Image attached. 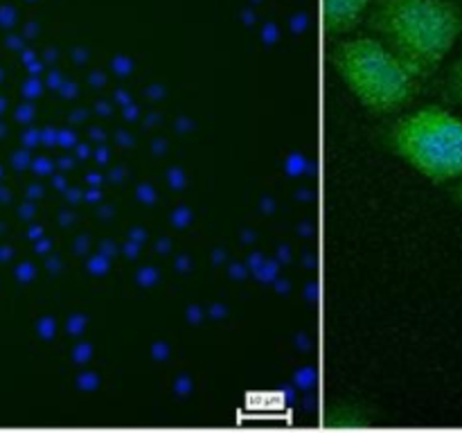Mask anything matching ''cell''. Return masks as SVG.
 <instances>
[{
    "mask_svg": "<svg viewBox=\"0 0 462 433\" xmlns=\"http://www.w3.org/2000/svg\"><path fill=\"white\" fill-rule=\"evenodd\" d=\"M368 25L424 81L458 43L462 9L451 0H373Z\"/></svg>",
    "mask_w": 462,
    "mask_h": 433,
    "instance_id": "1",
    "label": "cell"
},
{
    "mask_svg": "<svg viewBox=\"0 0 462 433\" xmlns=\"http://www.w3.org/2000/svg\"><path fill=\"white\" fill-rule=\"evenodd\" d=\"M447 90H449V97L462 108V54L458 61L454 63L449 72V79H447Z\"/></svg>",
    "mask_w": 462,
    "mask_h": 433,
    "instance_id": "5",
    "label": "cell"
},
{
    "mask_svg": "<svg viewBox=\"0 0 462 433\" xmlns=\"http://www.w3.org/2000/svg\"><path fill=\"white\" fill-rule=\"evenodd\" d=\"M329 63L352 97L373 113H393L418 93L420 79L379 36L341 39L329 50Z\"/></svg>",
    "mask_w": 462,
    "mask_h": 433,
    "instance_id": "2",
    "label": "cell"
},
{
    "mask_svg": "<svg viewBox=\"0 0 462 433\" xmlns=\"http://www.w3.org/2000/svg\"><path fill=\"white\" fill-rule=\"evenodd\" d=\"M454 201L462 207V179H460V183L454 188Z\"/></svg>",
    "mask_w": 462,
    "mask_h": 433,
    "instance_id": "6",
    "label": "cell"
},
{
    "mask_svg": "<svg viewBox=\"0 0 462 433\" xmlns=\"http://www.w3.org/2000/svg\"><path fill=\"white\" fill-rule=\"evenodd\" d=\"M391 152L431 183L462 179V115L442 106L406 113L386 135Z\"/></svg>",
    "mask_w": 462,
    "mask_h": 433,
    "instance_id": "3",
    "label": "cell"
},
{
    "mask_svg": "<svg viewBox=\"0 0 462 433\" xmlns=\"http://www.w3.org/2000/svg\"><path fill=\"white\" fill-rule=\"evenodd\" d=\"M373 0H323V23L329 36H343L355 30L368 14Z\"/></svg>",
    "mask_w": 462,
    "mask_h": 433,
    "instance_id": "4",
    "label": "cell"
}]
</instances>
